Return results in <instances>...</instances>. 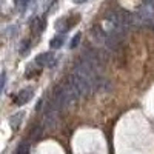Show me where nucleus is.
<instances>
[{"mask_svg":"<svg viewBox=\"0 0 154 154\" xmlns=\"http://www.w3.org/2000/svg\"><path fill=\"white\" fill-rule=\"evenodd\" d=\"M79 20V17H65V19H62V20H59L57 22V31H63V32H66L71 26H74V23Z\"/></svg>","mask_w":154,"mask_h":154,"instance_id":"obj_2","label":"nucleus"},{"mask_svg":"<svg viewBox=\"0 0 154 154\" xmlns=\"http://www.w3.org/2000/svg\"><path fill=\"white\" fill-rule=\"evenodd\" d=\"M142 2H143L145 5H149V6L154 8V0H142Z\"/></svg>","mask_w":154,"mask_h":154,"instance_id":"obj_11","label":"nucleus"},{"mask_svg":"<svg viewBox=\"0 0 154 154\" xmlns=\"http://www.w3.org/2000/svg\"><path fill=\"white\" fill-rule=\"evenodd\" d=\"M72 2H74V3H77V5H80V3H85L86 0H72Z\"/></svg>","mask_w":154,"mask_h":154,"instance_id":"obj_12","label":"nucleus"},{"mask_svg":"<svg viewBox=\"0 0 154 154\" xmlns=\"http://www.w3.org/2000/svg\"><path fill=\"white\" fill-rule=\"evenodd\" d=\"M28 151H29V145H28L26 142H22V143L17 146V149H16L14 154H28Z\"/></svg>","mask_w":154,"mask_h":154,"instance_id":"obj_7","label":"nucleus"},{"mask_svg":"<svg viewBox=\"0 0 154 154\" xmlns=\"http://www.w3.org/2000/svg\"><path fill=\"white\" fill-rule=\"evenodd\" d=\"M43 28H45V22H43V19L37 17V19L32 20V23H31V31H32L34 35H40V32L43 31Z\"/></svg>","mask_w":154,"mask_h":154,"instance_id":"obj_4","label":"nucleus"},{"mask_svg":"<svg viewBox=\"0 0 154 154\" xmlns=\"http://www.w3.org/2000/svg\"><path fill=\"white\" fill-rule=\"evenodd\" d=\"M51 60H53V54L51 53H43V54H38L34 59V63L37 66H46V65H49Z\"/></svg>","mask_w":154,"mask_h":154,"instance_id":"obj_3","label":"nucleus"},{"mask_svg":"<svg viewBox=\"0 0 154 154\" xmlns=\"http://www.w3.org/2000/svg\"><path fill=\"white\" fill-rule=\"evenodd\" d=\"M32 96H34L32 88H25V89H22V91H19V94L14 99V103L16 105H25L32 99Z\"/></svg>","mask_w":154,"mask_h":154,"instance_id":"obj_1","label":"nucleus"},{"mask_svg":"<svg viewBox=\"0 0 154 154\" xmlns=\"http://www.w3.org/2000/svg\"><path fill=\"white\" fill-rule=\"evenodd\" d=\"M63 43H65V35H56L53 40L49 42V48L51 49H59V48H62L63 46Z\"/></svg>","mask_w":154,"mask_h":154,"instance_id":"obj_6","label":"nucleus"},{"mask_svg":"<svg viewBox=\"0 0 154 154\" xmlns=\"http://www.w3.org/2000/svg\"><path fill=\"white\" fill-rule=\"evenodd\" d=\"M23 116H25V112H22V111L16 112L14 116H11L9 123H11L12 130H17V128H19V125H20V122H22V119H23Z\"/></svg>","mask_w":154,"mask_h":154,"instance_id":"obj_5","label":"nucleus"},{"mask_svg":"<svg viewBox=\"0 0 154 154\" xmlns=\"http://www.w3.org/2000/svg\"><path fill=\"white\" fill-rule=\"evenodd\" d=\"M80 37H82V34H80V32H77V34L72 37V40H71V43H69V48H72V49H74L77 45H79V42H80Z\"/></svg>","mask_w":154,"mask_h":154,"instance_id":"obj_9","label":"nucleus"},{"mask_svg":"<svg viewBox=\"0 0 154 154\" xmlns=\"http://www.w3.org/2000/svg\"><path fill=\"white\" fill-rule=\"evenodd\" d=\"M5 83H6V74H5V71L2 72V91L5 89Z\"/></svg>","mask_w":154,"mask_h":154,"instance_id":"obj_10","label":"nucleus"},{"mask_svg":"<svg viewBox=\"0 0 154 154\" xmlns=\"http://www.w3.org/2000/svg\"><path fill=\"white\" fill-rule=\"evenodd\" d=\"M29 2L31 0H14V3H16V6L20 9V11H23L25 8H26L28 5H29Z\"/></svg>","mask_w":154,"mask_h":154,"instance_id":"obj_8","label":"nucleus"},{"mask_svg":"<svg viewBox=\"0 0 154 154\" xmlns=\"http://www.w3.org/2000/svg\"><path fill=\"white\" fill-rule=\"evenodd\" d=\"M148 28H149V29H152V31H154V23H151V25H149V26H148Z\"/></svg>","mask_w":154,"mask_h":154,"instance_id":"obj_13","label":"nucleus"}]
</instances>
